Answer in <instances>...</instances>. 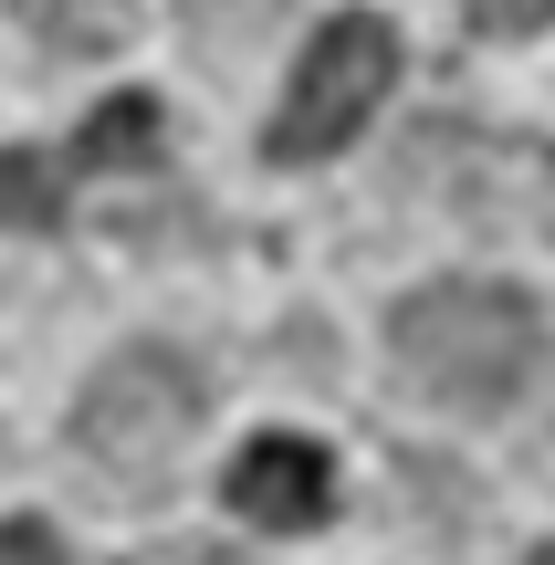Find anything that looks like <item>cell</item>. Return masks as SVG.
<instances>
[{
  "label": "cell",
  "mask_w": 555,
  "mask_h": 565,
  "mask_svg": "<svg viewBox=\"0 0 555 565\" xmlns=\"http://www.w3.org/2000/svg\"><path fill=\"white\" fill-rule=\"evenodd\" d=\"M388 345L440 408H503L545 366V324L514 282H430V294L398 303Z\"/></svg>",
  "instance_id": "obj_1"
},
{
  "label": "cell",
  "mask_w": 555,
  "mask_h": 565,
  "mask_svg": "<svg viewBox=\"0 0 555 565\" xmlns=\"http://www.w3.org/2000/svg\"><path fill=\"white\" fill-rule=\"evenodd\" d=\"M189 429H200V377H189V356H168V345L105 356L95 387H84V408H74L84 461L116 471V492H147L189 450Z\"/></svg>",
  "instance_id": "obj_2"
},
{
  "label": "cell",
  "mask_w": 555,
  "mask_h": 565,
  "mask_svg": "<svg viewBox=\"0 0 555 565\" xmlns=\"http://www.w3.org/2000/svg\"><path fill=\"white\" fill-rule=\"evenodd\" d=\"M388 74H398V32H388L377 11H335L325 32L305 42L293 84H284V116H273V158H335V147H346L356 126L377 116Z\"/></svg>",
  "instance_id": "obj_3"
},
{
  "label": "cell",
  "mask_w": 555,
  "mask_h": 565,
  "mask_svg": "<svg viewBox=\"0 0 555 565\" xmlns=\"http://www.w3.org/2000/svg\"><path fill=\"white\" fill-rule=\"evenodd\" d=\"M231 513L263 534H314L335 513V461L314 440H293V429H273V440H252L231 461Z\"/></svg>",
  "instance_id": "obj_4"
},
{
  "label": "cell",
  "mask_w": 555,
  "mask_h": 565,
  "mask_svg": "<svg viewBox=\"0 0 555 565\" xmlns=\"http://www.w3.org/2000/svg\"><path fill=\"white\" fill-rule=\"evenodd\" d=\"M21 21L53 53H116L126 42V0H21Z\"/></svg>",
  "instance_id": "obj_5"
},
{
  "label": "cell",
  "mask_w": 555,
  "mask_h": 565,
  "mask_svg": "<svg viewBox=\"0 0 555 565\" xmlns=\"http://www.w3.org/2000/svg\"><path fill=\"white\" fill-rule=\"evenodd\" d=\"M74 147H84V168H147V147H158V105H147V95H116V105H95Z\"/></svg>",
  "instance_id": "obj_6"
},
{
  "label": "cell",
  "mask_w": 555,
  "mask_h": 565,
  "mask_svg": "<svg viewBox=\"0 0 555 565\" xmlns=\"http://www.w3.org/2000/svg\"><path fill=\"white\" fill-rule=\"evenodd\" d=\"M53 210H63L53 158H32V147H0V221H11V231H53Z\"/></svg>",
  "instance_id": "obj_7"
},
{
  "label": "cell",
  "mask_w": 555,
  "mask_h": 565,
  "mask_svg": "<svg viewBox=\"0 0 555 565\" xmlns=\"http://www.w3.org/2000/svg\"><path fill=\"white\" fill-rule=\"evenodd\" d=\"M461 11H472L482 32H545V21H555V0H461Z\"/></svg>",
  "instance_id": "obj_8"
},
{
  "label": "cell",
  "mask_w": 555,
  "mask_h": 565,
  "mask_svg": "<svg viewBox=\"0 0 555 565\" xmlns=\"http://www.w3.org/2000/svg\"><path fill=\"white\" fill-rule=\"evenodd\" d=\"M0 565H63L53 524H0Z\"/></svg>",
  "instance_id": "obj_9"
},
{
  "label": "cell",
  "mask_w": 555,
  "mask_h": 565,
  "mask_svg": "<svg viewBox=\"0 0 555 565\" xmlns=\"http://www.w3.org/2000/svg\"><path fill=\"white\" fill-rule=\"evenodd\" d=\"M535 565H555V545H545V555H535Z\"/></svg>",
  "instance_id": "obj_10"
}]
</instances>
